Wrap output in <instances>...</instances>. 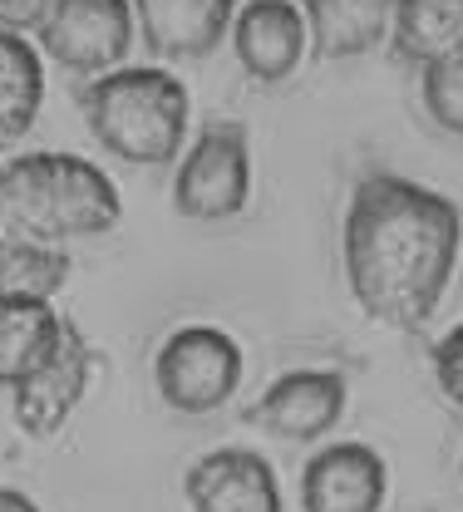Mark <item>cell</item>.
Returning a JSON list of instances; mask_svg holds the SVG:
<instances>
[{"mask_svg": "<svg viewBox=\"0 0 463 512\" xmlns=\"http://www.w3.org/2000/svg\"><path fill=\"white\" fill-rule=\"evenodd\" d=\"M183 498L193 512H281V488L262 453L212 448L183 473Z\"/></svg>", "mask_w": 463, "mask_h": 512, "instance_id": "obj_10", "label": "cell"}, {"mask_svg": "<svg viewBox=\"0 0 463 512\" xmlns=\"http://www.w3.org/2000/svg\"><path fill=\"white\" fill-rule=\"evenodd\" d=\"M424 109L444 133L463 138V50L424 69Z\"/></svg>", "mask_w": 463, "mask_h": 512, "instance_id": "obj_18", "label": "cell"}, {"mask_svg": "<svg viewBox=\"0 0 463 512\" xmlns=\"http://www.w3.org/2000/svg\"><path fill=\"white\" fill-rule=\"evenodd\" d=\"M94 375V350L84 340L79 325H65L55 355L30 375L25 384L10 389V414H15V429L30 434V439H50L65 429V419L79 409L84 389Z\"/></svg>", "mask_w": 463, "mask_h": 512, "instance_id": "obj_7", "label": "cell"}, {"mask_svg": "<svg viewBox=\"0 0 463 512\" xmlns=\"http://www.w3.org/2000/svg\"><path fill=\"white\" fill-rule=\"evenodd\" d=\"M5 188H10V232H25L50 247L114 232L124 217V197L114 178L79 153H55V148L20 153L5 163Z\"/></svg>", "mask_w": 463, "mask_h": 512, "instance_id": "obj_3", "label": "cell"}, {"mask_svg": "<svg viewBox=\"0 0 463 512\" xmlns=\"http://www.w3.org/2000/svg\"><path fill=\"white\" fill-rule=\"evenodd\" d=\"M390 498V468L370 444H331L306 458L301 508L306 512H380Z\"/></svg>", "mask_w": 463, "mask_h": 512, "instance_id": "obj_9", "label": "cell"}, {"mask_svg": "<svg viewBox=\"0 0 463 512\" xmlns=\"http://www.w3.org/2000/svg\"><path fill=\"white\" fill-rule=\"evenodd\" d=\"M45 15H50V0H0V30L25 35V30H40Z\"/></svg>", "mask_w": 463, "mask_h": 512, "instance_id": "obj_20", "label": "cell"}, {"mask_svg": "<svg viewBox=\"0 0 463 512\" xmlns=\"http://www.w3.org/2000/svg\"><path fill=\"white\" fill-rule=\"evenodd\" d=\"M463 247V212L454 197L399 173H365L345 207V286L380 325L419 330L439 311Z\"/></svg>", "mask_w": 463, "mask_h": 512, "instance_id": "obj_1", "label": "cell"}, {"mask_svg": "<svg viewBox=\"0 0 463 512\" xmlns=\"http://www.w3.org/2000/svg\"><path fill=\"white\" fill-rule=\"evenodd\" d=\"M434 380L463 409V325H454L444 340H434Z\"/></svg>", "mask_w": 463, "mask_h": 512, "instance_id": "obj_19", "label": "cell"}, {"mask_svg": "<svg viewBox=\"0 0 463 512\" xmlns=\"http://www.w3.org/2000/svg\"><path fill=\"white\" fill-rule=\"evenodd\" d=\"M252 197V148L242 124H207L178 158L173 212L188 222H227Z\"/></svg>", "mask_w": 463, "mask_h": 512, "instance_id": "obj_5", "label": "cell"}, {"mask_svg": "<svg viewBox=\"0 0 463 512\" xmlns=\"http://www.w3.org/2000/svg\"><path fill=\"white\" fill-rule=\"evenodd\" d=\"M133 35H138L133 0H50V15L35 30L40 50L65 74H84V79H104L124 69Z\"/></svg>", "mask_w": 463, "mask_h": 512, "instance_id": "obj_6", "label": "cell"}, {"mask_svg": "<svg viewBox=\"0 0 463 512\" xmlns=\"http://www.w3.org/2000/svg\"><path fill=\"white\" fill-rule=\"evenodd\" d=\"M390 45L409 64H439L463 50V0H399Z\"/></svg>", "mask_w": 463, "mask_h": 512, "instance_id": "obj_15", "label": "cell"}, {"mask_svg": "<svg viewBox=\"0 0 463 512\" xmlns=\"http://www.w3.org/2000/svg\"><path fill=\"white\" fill-rule=\"evenodd\" d=\"M69 286L65 247L25 232H0V301H55Z\"/></svg>", "mask_w": 463, "mask_h": 512, "instance_id": "obj_17", "label": "cell"}, {"mask_svg": "<svg viewBox=\"0 0 463 512\" xmlns=\"http://www.w3.org/2000/svg\"><path fill=\"white\" fill-rule=\"evenodd\" d=\"M89 133L133 168H163L188 143V84L163 64H124L79 94Z\"/></svg>", "mask_w": 463, "mask_h": 512, "instance_id": "obj_2", "label": "cell"}, {"mask_svg": "<svg viewBox=\"0 0 463 512\" xmlns=\"http://www.w3.org/2000/svg\"><path fill=\"white\" fill-rule=\"evenodd\" d=\"M65 325L50 301H0V389L30 380L55 355Z\"/></svg>", "mask_w": 463, "mask_h": 512, "instance_id": "obj_14", "label": "cell"}, {"mask_svg": "<svg viewBox=\"0 0 463 512\" xmlns=\"http://www.w3.org/2000/svg\"><path fill=\"white\" fill-rule=\"evenodd\" d=\"M242 370H247L242 345L217 325H183L153 355V384H158L163 404L188 419L222 409L237 394Z\"/></svg>", "mask_w": 463, "mask_h": 512, "instance_id": "obj_4", "label": "cell"}, {"mask_svg": "<svg viewBox=\"0 0 463 512\" xmlns=\"http://www.w3.org/2000/svg\"><path fill=\"white\" fill-rule=\"evenodd\" d=\"M345 404H350L345 375H335V370H291L247 409V419L262 424L276 439L306 444V439L331 434L335 419L345 414Z\"/></svg>", "mask_w": 463, "mask_h": 512, "instance_id": "obj_8", "label": "cell"}, {"mask_svg": "<svg viewBox=\"0 0 463 512\" xmlns=\"http://www.w3.org/2000/svg\"><path fill=\"white\" fill-rule=\"evenodd\" d=\"M232 55L257 84H281L306 60V10L291 0H252L232 20Z\"/></svg>", "mask_w": 463, "mask_h": 512, "instance_id": "obj_12", "label": "cell"}, {"mask_svg": "<svg viewBox=\"0 0 463 512\" xmlns=\"http://www.w3.org/2000/svg\"><path fill=\"white\" fill-rule=\"evenodd\" d=\"M0 232H10V188H5V163H0Z\"/></svg>", "mask_w": 463, "mask_h": 512, "instance_id": "obj_22", "label": "cell"}, {"mask_svg": "<svg viewBox=\"0 0 463 512\" xmlns=\"http://www.w3.org/2000/svg\"><path fill=\"white\" fill-rule=\"evenodd\" d=\"M45 104V64L30 35L0 30V138H25Z\"/></svg>", "mask_w": 463, "mask_h": 512, "instance_id": "obj_16", "label": "cell"}, {"mask_svg": "<svg viewBox=\"0 0 463 512\" xmlns=\"http://www.w3.org/2000/svg\"><path fill=\"white\" fill-rule=\"evenodd\" d=\"M0 512H40L20 488H0Z\"/></svg>", "mask_w": 463, "mask_h": 512, "instance_id": "obj_21", "label": "cell"}, {"mask_svg": "<svg viewBox=\"0 0 463 512\" xmlns=\"http://www.w3.org/2000/svg\"><path fill=\"white\" fill-rule=\"evenodd\" d=\"M395 25L390 0H311L306 5V30L316 40L321 60H355L370 55Z\"/></svg>", "mask_w": 463, "mask_h": 512, "instance_id": "obj_13", "label": "cell"}, {"mask_svg": "<svg viewBox=\"0 0 463 512\" xmlns=\"http://www.w3.org/2000/svg\"><path fill=\"white\" fill-rule=\"evenodd\" d=\"M133 20L153 60L198 64L227 40L237 5L232 0H138Z\"/></svg>", "mask_w": 463, "mask_h": 512, "instance_id": "obj_11", "label": "cell"}]
</instances>
